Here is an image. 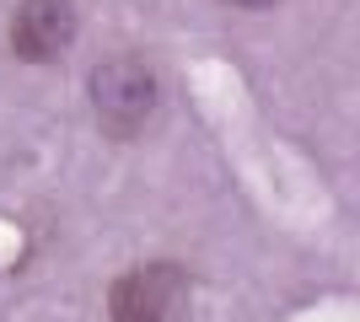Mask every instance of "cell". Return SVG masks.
<instances>
[{"instance_id":"obj_1","label":"cell","mask_w":360,"mask_h":322,"mask_svg":"<svg viewBox=\"0 0 360 322\" xmlns=\"http://www.w3.org/2000/svg\"><path fill=\"white\" fill-rule=\"evenodd\" d=\"M86 92H91V113H97L108 140H135L156 119L162 81H156V70L140 54H108V60L91 65Z\"/></svg>"},{"instance_id":"obj_2","label":"cell","mask_w":360,"mask_h":322,"mask_svg":"<svg viewBox=\"0 0 360 322\" xmlns=\"http://www.w3.org/2000/svg\"><path fill=\"white\" fill-rule=\"evenodd\" d=\"M194 279L172 258L135 263L108 285V317L113 322H188Z\"/></svg>"},{"instance_id":"obj_3","label":"cell","mask_w":360,"mask_h":322,"mask_svg":"<svg viewBox=\"0 0 360 322\" xmlns=\"http://www.w3.org/2000/svg\"><path fill=\"white\" fill-rule=\"evenodd\" d=\"M75 43V0H16L11 16V54L27 65L60 60Z\"/></svg>"},{"instance_id":"obj_4","label":"cell","mask_w":360,"mask_h":322,"mask_svg":"<svg viewBox=\"0 0 360 322\" xmlns=\"http://www.w3.org/2000/svg\"><path fill=\"white\" fill-rule=\"evenodd\" d=\"M226 6H237V11H269L274 0H226Z\"/></svg>"}]
</instances>
